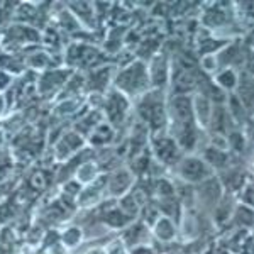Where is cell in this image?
<instances>
[{
    "label": "cell",
    "mask_w": 254,
    "mask_h": 254,
    "mask_svg": "<svg viewBox=\"0 0 254 254\" xmlns=\"http://www.w3.org/2000/svg\"><path fill=\"white\" fill-rule=\"evenodd\" d=\"M114 85H116V90H119L127 98L142 97L146 92L151 90L147 64L141 60L130 61L116 75Z\"/></svg>",
    "instance_id": "cell-1"
},
{
    "label": "cell",
    "mask_w": 254,
    "mask_h": 254,
    "mask_svg": "<svg viewBox=\"0 0 254 254\" xmlns=\"http://www.w3.org/2000/svg\"><path fill=\"white\" fill-rule=\"evenodd\" d=\"M166 98L161 88H151L142 97H139L137 112L141 122L151 132H158L168 124L166 114Z\"/></svg>",
    "instance_id": "cell-2"
},
{
    "label": "cell",
    "mask_w": 254,
    "mask_h": 254,
    "mask_svg": "<svg viewBox=\"0 0 254 254\" xmlns=\"http://www.w3.org/2000/svg\"><path fill=\"white\" fill-rule=\"evenodd\" d=\"M176 165H178L180 178L185 180L187 183H203L214 175V170L200 156H185Z\"/></svg>",
    "instance_id": "cell-3"
},
{
    "label": "cell",
    "mask_w": 254,
    "mask_h": 254,
    "mask_svg": "<svg viewBox=\"0 0 254 254\" xmlns=\"http://www.w3.org/2000/svg\"><path fill=\"white\" fill-rule=\"evenodd\" d=\"M129 98L122 95L119 90H110L107 97H104V121L107 119V122L116 129V126H121L124 122V119L129 112Z\"/></svg>",
    "instance_id": "cell-4"
},
{
    "label": "cell",
    "mask_w": 254,
    "mask_h": 254,
    "mask_svg": "<svg viewBox=\"0 0 254 254\" xmlns=\"http://www.w3.org/2000/svg\"><path fill=\"white\" fill-rule=\"evenodd\" d=\"M153 151L163 165H176L180 161V146L171 136H156L153 139Z\"/></svg>",
    "instance_id": "cell-5"
},
{
    "label": "cell",
    "mask_w": 254,
    "mask_h": 254,
    "mask_svg": "<svg viewBox=\"0 0 254 254\" xmlns=\"http://www.w3.org/2000/svg\"><path fill=\"white\" fill-rule=\"evenodd\" d=\"M132 183H134V175L130 173L129 170L122 168V170H116L112 175L109 176L107 190H109V193L112 195V196H117V198H121V196H124V195L129 193Z\"/></svg>",
    "instance_id": "cell-6"
},
{
    "label": "cell",
    "mask_w": 254,
    "mask_h": 254,
    "mask_svg": "<svg viewBox=\"0 0 254 254\" xmlns=\"http://www.w3.org/2000/svg\"><path fill=\"white\" fill-rule=\"evenodd\" d=\"M191 110H193V119H195L196 127L207 129L208 122H210V117H212V110H214V105H212L210 98H208L205 93L195 95L191 98Z\"/></svg>",
    "instance_id": "cell-7"
},
{
    "label": "cell",
    "mask_w": 254,
    "mask_h": 254,
    "mask_svg": "<svg viewBox=\"0 0 254 254\" xmlns=\"http://www.w3.org/2000/svg\"><path fill=\"white\" fill-rule=\"evenodd\" d=\"M149 71V81L151 88H161L166 85L168 78H170V66H168V61L163 55H158L156 58L151 61V64L147 66Z\"/></svg>",
    "instance_id": "cell-8"
},
{
    "label": "cell",
    "mask_w": 254,
    "mask_h": 254,
    "mask_svg": "<svg viewBox=\"0 0 254 254\" xmlns=\"http://www.w3.org/2000/svg\"><path fill=\"white\" fill-rule=\"evenodd\" d=\"M83 144H85V139L81 137L78 130H69V132H66L61 137L58 144H56V154H58L60 159H68L78 149H81Z\"/></svg>",
    "instance_id": "cell-9"
},
{
    "label": "cell",
    "mask_w": 254,
    "mask_h": 254,
    "mask_svg": "<svg viewBox=\"0 0 254 254\" xmlns=\"http://www.w3.org/2000/svg\"><path fill=\"white\" fill-rule=\"evenodd\" d=\"M153 232L163 243H170L176 237V225L173 224V220L166 215H159L158 220L153 224Z\"/></svg>",
    "instance_id": "cell-10"
},
{
    "label": "cell",
    "mask_w": 254,
    "mask_h": 254,
    "mask_svg": "<svg viewBox=\"0 0 254 254\" xmlns=\"http://www.w3.org/2000/svg\"><path fill=\"white\" fill-rule=\"evenodd\" d=\"M114 134H116V129H114L109 122L102 121L100 124L95 126L92 130H90L88 137H90V142H92L93 146H104V144H107V142L112 141Z\"/></svg>",
    "instance_id": "cell-11"
},
{
    "label": "cell",
    "mask_w": 254,
    "mask_h": 254,
    "mask_svg": "<svg viewBox=\"0 0 254 254\" xmlns=\"http://www.w3.org/2000/svg\"><path fill=\"white\" fill-rule=\"evenodd\" d=\"M215 85L220 90H234L239 85V76L232 68H222L215 75Z\"/></svg>",
    "instance_id": "cell-12"
},
{
    "label": "cell",
    "mask_w": 254,
    "mask_h": 254,
    "mask_svg": "<svg viewBox=\"0 0 254 254\" xmlns=\"http://www.w3.org/2000/svg\"><path fill=\"white\" fill-rule=\"evenodd\" d=\"M202 158L205 159V163L212 168V170H215V168H224L229 161L225 149H219V147H214V146L207 147Z\"/></svg>",
    "instance_id": "cell-13"
},
{
    "label": "cell",
    "mask_w": 254,
    "mask_h": 254,
    "mask_svg": "<svg viewBox=\"0 0 254 254\" xmlns=\"http://www.w3.org/2000/svg\"><path fill=\"white\" fill-rule=\"evenodd\" d=\"M98 178V166L97 163H83L78 170H76V182L80 183V185H90V183H93L95 180Z\"/></svg>",
    "instance_id": "cell-14"
},
{
    "label": "cell",
    "mask_w": 254,
    "mask_h": 254,
    "mask_svg": "<svg viewBox=\"0 0 254 254\" xmlns=\"http://www.w3.org/2000/svg\"><path fill=\"white\" fill-rule=\"evenodd\" d=\"M104 220H105V224H107L109 227L121 229V227H124V225L129 224L132 219H130V217H127L124 212L119 210V207H117V208H110L107 214L104 215Z\"/></svg>",
    "instance_id": "cell-15"
},
{
    "label": "cell",
    "mask_w": 254,
    "mask_h": 254,
    "mask_svg": "<svg viewBox=\"0 0 254 254\" xmlns=\"http://www.w3.org/2000/svg\"><path fill=\"white\" fill-rule=\"evenodd\" d=\"M173 81H175L176 88H178L180 92H183L182 95H185V92H188V90H191L195 87V78L191 76V73L188 71V69H182L178 75H175Z\"/></svg>",
    "instance_id": "cell-16"
},
{
    "label": "cell",
    "mask_w": 254,
    "mask_h": 254,
    "mask_svg": "<svg viewBox=\"0 0 254 254\" xmlns=\"http://www.w3.org/2000/svg\"><path fill=\"white\" fill-rule=\"evenodd\" d=\"M80 239H81V231H80L78 227L68 229V231L63 234V243L66 244V246H69V248H73L75 244H78Z\"/></svg>",
    "instance_id": "cell-17"
},
{
    "label": "cell",
    "mask_w": 254,
    "mask_h": 254,
    "mask_svg": "<svg viewBox=\"0 0 254 254\" xmlns=\"http://www.w3.org/2000/svg\"><path fill=\"white\" fill-rule=\"evenodd\" d=\"M10 83H12V76L7 71L0 69V92H3V90L9 88Z\"/></svg>",
    "instance_id": "cell-18"
},
{
    "label": "cell",
    "mask_w": 254,
    "mask_h": 254,
    "mask_svg": "<svg viewBox=\"0 0 254 254\" xmlns=\"http://www.w3.org/2000/svg\"><path fill=\"white\" fill-rule=\"evenodd\" d=\"M130 254H154V251L149 248V246L141 244V246H136V248H132Z\"/></svg>",
    "instance_id": "cell-19"
},
{
    "label": "cell",
    "mask_w": 254,
    "mask_h": 254,
    "mask_svg": "<svg viewBox=\"0 0 254 254\" xmlns=\"http://www.w3.org/2000/svg\"><path fill=\"white\" fill-rule=\"evenodd\" d=\"M3 110H5V100H3V97L0 95V116H2Z\"/></svg>",
    "instance_id": "cell-20"
},
{
    "label": "cell",
    "mask_w": 254,
    "mask_h": 254,
    "mask_svg": "<svg viewBox=\"0 0 254 254\" xmlns=\"http://www.w3.org/2000/svg\"><path fill=\"white\" fill-rule=\"evenodd\" d=\"M87 254H105V249H92Z\"/></svg>",
    "instance_id": "cell-21"
}]
</instances>
